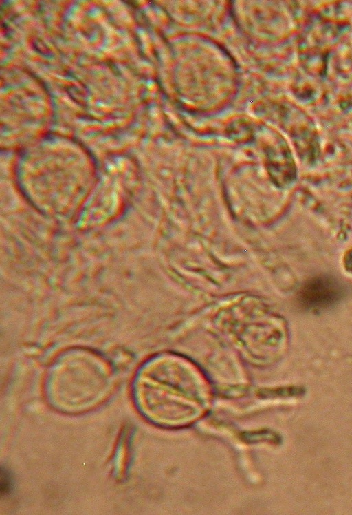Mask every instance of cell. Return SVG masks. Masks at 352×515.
Here are the masks:
<instances>
[{"instance_id":"obj_1","label":"cell","mask_w":352,"mask_h":515,"mask_svg":"<svg viewBox=\"0 0 352 515\" xmlns=\"http://www.w3.org/2000/svg\"><path fill=\"white\" fill-rule=\"evenodd\" d=\"M342 289L335 280L319 277L309 281L302 288L300 300L309 308H324L340 299Z\"/></svg>"},{"instance_id":"obj_2","label":"cell","mask_w":352,"mask_h":515,"mask_svg":"<svg viewBox=\"0 0 352 515\" xmlns=\"http://www.w3.org/2000/svg\"><path fill=\"white\" fill-rule=\"evenodd\" d=\"M342 265L347 273L352 274V248L344 253L342 259Z\"/></svg>"},{"instance_id":"obj_3","label":"cell","mask_w":352,"mask_h":515,"mask_svg":"<svg viewBox=\"0 0 352 515\" xmlns=\"http://www.w3.org/2000/svg\"><path fill=\"white\" fill-rule=\"evenodd\" d=\"M10 486V481L9 479V476L6 472H3V470L1 471V492H5L6 493L8 492L9 487Z\"/></svg>"}]
</instances>
